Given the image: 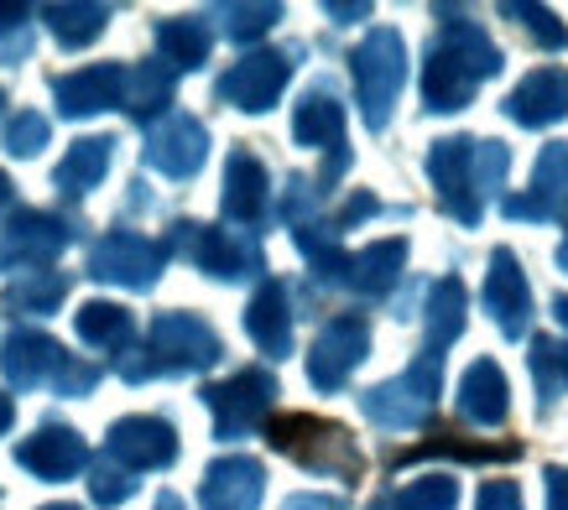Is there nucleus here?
<instances>
[{
  "label": "nucleus",
  "mask_w": 568,
  "mask_h": 510,
  "mask_svg": "<svg viewBox=\"0 0 568 510\" xmlns=\"http://www.w3.org/2000/svg\"><path fill=\"white\" fill-rule=\"evenodd\" d=\"M256 494H261L256 463H220L204 484L209 510H245V506H256Z\"/></svg>",
  "instance_id": "nucleus-1"
},
{
  "label": "nucleus",
  "mask_w": 568,
  "mask_h": 510,
  "mask_svg": "<svg viewBox=\"0 0 568 510\" xmlns=\"http://www.w3.org/2000/svg\"><path fill=\"white\" fill-rule=\"evenodd\" d=\"M199 146H204V136H199V125L193 120H173V131H162L152 146V162L168 172H193L199 167Z\"/></svg>",
  "instance_id": "nucleus-2"
},
{
  "label": "nucleus",
  "mask_w": 568,
  "mask_h": 510,
  "mask_svg": "<svg viewBox=\"0 0 568 510\" xmlns=\"http://www.w3.org/2000/svg\"><path fill=\"white\" fill-rule=\"evenodd\" d=\"M79 459H84V448L73 442V432H58V427L21 448V463H32V469H42V475H69Z\"/></svg>",
  "instance_id": "nucleus-3"
},
{
  "label": "nucleus",
  "mask_w": 568,
  "mask_h": 510,
  "mask_svg": "<svg viewBox=\"0 0 568 510\" xmlns=\"http://www.w3.org/2000/svg\"><path fill=\"white\" fill-rule=\"evenodd\" d=\"M115 448L131 453L136 463H162L173 453V432L162 422H125V427H115Z\"/></svg>",
  "instance_id": "nucleus-4"
},
{
  "label": "nucleus",
  "mask_w": 568,
  "mask_h": 510,
  "mask_svg": "<svg viewBox=\"0 0 568 510\" xmlns=\"http://www.w3.org/2000/svg\"><path fill=\"white\" fill-rule=\"evenodd\" d=\"M104 156H110V141H84L79 152H73V162L63 172H58V183L73 187V183H94L104 167Z\"/></svg>",
  "instance_id": "nucleus-5"
},
{
  "label": "nucleus",
  "mask_w": 568,
  "mask_h": 510,
  "mask_svg": "<svg viewBox=\"0 0 568 510\" xmlns=\"http://www.w3.org/2000/svg\"><path fill=\"white\" fill-rule=\"evenodd\" d=\"M42 136H48V125H42L37 115H21L17 125H11V152L32 156V152H37V141H42Z\"/></svg>",
  "instance_id": "nucleus-6"
},
{
  "label": "nucleus",
  "mask_w": 568,
  "mask_h": 510,
  "mask_svg": "<svg viewBox=\"0 0 568 510\" xmlns=\"http://www.w3.org/2000/svg\"><path fill=\"white\" fill-rule=\"evenodd\" d=\"M69 17L73 21H84V11H69ZM94 37V32H100V11H94V17H89V27H69V32H63V37H69V42H79V37Z\"/></svg>",
  "instance_id": "nucleus-7"
},
{
  "label": "nucleus",
  "mask_w": 568,
  "mask_h": 510,
  "mask_svg": "<svg viewBox=\"0 0 568 510\" xmlns=\"http://www.w3.org/2000/svg\"><path fill=\"white\" fill-rule=\"evenodd\" d=\"M11 422V401H6V396H0V427Z\"/></svg>",
  "instance_id": "nucleus-8"
},
{
  "label": "nucleus",
  "mask_w": 568,
  "mask_h": 510,
  "mask_svg": "<svg viewBox=\"0 0 568 510\" xmlns=\"http://www.w3.org/2000/svg\"><path fill=\"white\" fill-rule=\"evenodd\" d=\"M6 187H11V183H6V177H0V198H6Z\"/></svg>",
  "instance_id": "nucleus-9"
}]
</instances>
